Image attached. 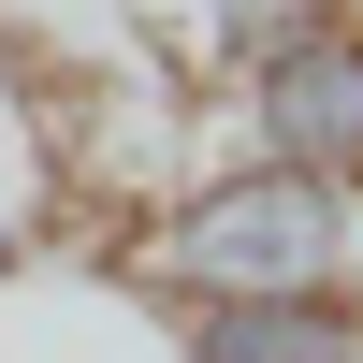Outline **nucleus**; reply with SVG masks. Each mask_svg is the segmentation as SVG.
I'll return each instance as SVG.
<instances>
[{
    "mask_svg": "<svg viewBox=\"0 0 363 363\" xmlns=\"http://www.w3.org/2000/svg\"><path fill=\"white\" fill-rule=\"evenodd\" d=\"M335 15H363V0H335Z\"/></svg>",
    "mask_w": 363,
    "mask_h": 363,
    "instance_id": "423d86ee",
    "label": "nucleus"
},
{
    "mask_svg": "<svg viewBox=\"0 0 363 363\" xmlns=\"http://www.w3.org/2000/svg\"><path fill=\"white\" fill-rule=\"evenodd\" d=\"M116 277L145 306H233V291H349L363 306V189L277 160H203L174 203L116 233Z\"/></svg>",
    "mask_w": 363,
    "mask_h": 363,
    "instance_id": "f257e3e1",
    "label": "nucleus"
},
{
    "mask_svg": "<svg viewBox=\"0 0 363 363\" xmlns=\"http://www.w3.org/2000/svg\"><path fill=\"white\" fill-rule=\"evenodd\" d=\"M306 15H335V0H189V58H203V73L233 87L247 58H277V44H291Z\"/></svg>",
    "mask_w": 363,
    "mask_h": 363,
    "instance_id": "39448f33",
    "label": "nucleus"
},
{
    "mask_svg": "<svg viewBox=\"0 0 363 363\" xmlns=\"http://www.w3.org/2000/svg\"><path fill=\"white\" fill-rule=\"evenodd\" d=\"M174 363H363L349 291H233V306H160Z\"/></svg>",
    "mask_w": 363,
    "mask_h": 363,
    "instance_id": "7ed1b4c3",
    "label": "nucleus"
},
{
    "mask_svg": "<svg viewBox=\"0 0 363 363\" xmlns=\"http://www.w3.org/2000/svg\"><path fill=\"white\" fill-rule=\"evenodd\" d=\"M58 218H73V189H58V102L29 73V44H0V277L44 262Z\"/></svg>",
    "mask_w": 363,
    "mask_h": 363,
    "instance_id": "20e7f679",
    "label": "nucleus"
},
{
    "mask_svg": "<svg viewBox=\"0 0 363 363\" xmlns=\"http://www.w3.org/2000/svg\"><path fill=\"white\" fill-rule=\"evenodd\" d=\"M218 116H233V160L363 189V15H306L277 58H247L218 87Z\"/></svg>",
    "mask_w": 363,
    "mask_h": 363,
    "instance_id": "f03ea898",
    "label": "nucleus"
}]
</instances>
